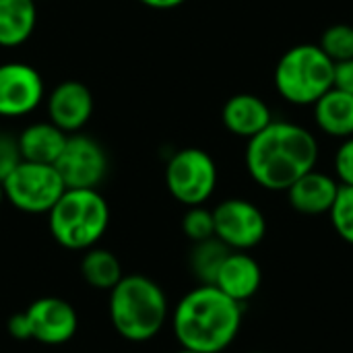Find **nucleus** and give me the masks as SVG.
<instances>
[{
	"instance_id": "obj_26",
	"label": "nucleus",
	"mask_w": 353,
	"mask_h": 353,
	"mask_svg": "<svg viewBox=\"0 0 353 353\" xmlns=\"http://www.w3.org/2000/svg\"><path fill=\"white\" fill-rule=\"evenodd\" d=\"M333 87L345 91L353 95V58L345 62H337L335 64V79H333Z\"/></svg>"
},
{
	"instance_id": "obj_24",
	"label": "nucleus",
	"mask_w": 353,
	"mask_h": 353,
	"mask_svg": "<svg viewBox=\"0 0 353 353\" xmlns=\"http://www.w3.org/2000/svg\"><path fill=\"white\" fill-rule=\"evenodd\" d=\"M23 161L17 137L0 132V182Z\"/></svg>"
},
{
	"instance_id": "obj_22",
	"label": "nucleus",
	"mask_w": 353,
	"mask_h": 353,
	"mask_svg": "<svg viewBox=\"0 0 353 353\" xmlns=\"http://www.w3.org/2000/svg\"><path fill=\"white\" fill-rule=\"evenodd\" d=\"M331 225L337 236L353 246V186H341L329 211Z\"/></svg>"
},
{
	"instance_id": "obj_4",
	"label": "nucleus",
	"mask_w": 353,
	"mask_h": 353,
	"mask_svg": "<svg viewBox=\"0 0 353 353\" xmlns=\"http://www.w3.org/2000/svg\"><path fill=\"white\" fill-rule=\"evenodd\" d=\"M110 225V205L97 188H66L48 213L56 244L85 252L99 244Z\"/></svg>"
},
{
	"instance_id": "obj_17",
	"label": "nucleus",
	"mask_w": 353,
	"mask_h": 353,
	"mask_svg": "<svg viewBox=\"0 0 353 353\" xmlns=\"http://www.w3.org/2000/svg\"><path fill=\"white\" fill-rule=\"evenodd\" d=\"M312 108L314 122L327 137L341 141L353 137V95L331 87Z\"/></svg>"
},
{
	"instance_id": "obj_3",
	"label": "nucleus",
	"mask_w": 353,
	"mask_h": 353,
	"mask_svg": "<svg viewBox=\"0 0 353 353\" xmlns=\"http://www.w3.org/2000/svg\"><path fill=\"white\" fill-rule=\"evenodd\" d=\"M108 314L114 331L130 343L153 341L170 319L163 288L147 275H124L112 290Z\"/></svg>"
},
{
	"instance_id": "obj_6",
	"label": "nucleus",
	"mask_w": 353,
	"mask_h": 353,
	"mask_svg": "<svg viewBox=\"0 0 353 353\" xmlns=\"http://www.w3.org/2000/svg\"><path fill=\"white\" fill-rule=\"evenodd\" d=\"M2 188L4 199L17 211L29 215H48L66 190L54 165L33 161H21L2 180Z\"/></svg>"
},
{
	"instance_id": "obj_9",
	"label": "nucleus",
	"mask_w": 353,
	"mask_h": 353,
	"mask_svg": "<svg viewBox=\"0 0 353 353\" xmlns=\"http://www.w3.org/2000/svg\"><path fill=\"white\" fill-rule=\"evenodd\" d=\"M54 168L66 188H99L108 174V155L95 139L74 132L68 134Z\"/></svg>"
},
{
	"instance_id": "obj_25",
	"label": "nucleus",
	"mask_w": 353,
	"mask_h": 353,
	"mask_svg": "<svg viewBox=\"0 0 353 353\" xmlns=\"http://www.w3.org/2000/svg\"><path fill=\"white\" fill-rule=\"evenodd\" d=\"M335 178L341 186H353V137L343 139L335 153Z\"/></svg>"
},
{
	"instance_id": "obj_13",
	"label": "nucleus",
	"mask_w": 353,
	"mask_h": 353,
	"mask_svg": "<svg viewBox=\"0 0 353 353\" xmlns=\"http://www.w3.org/2000/svg\"><path fill=\"white\" fill-rule=\"evenodd\" d=\"M261 283H263V269L259 261L248 252L232 250L223 261L213 285L221 290L228 298L244 306L248 300H252L259 294Z\"/></svg>"
},
{
	"instance_id": "obj_14",
	"label": "nucleus",
	"mask_w": 353,
	"mask_h": 353,
	"mask_svg": "<svg viewBox=\"0 0 353 353\" xmlns=\"http://www.w3.org/2000/svg\"><path fill=\"white\" fill-rule=\"evenodd\" d=\"M341 184L335 176H329L319 170H310L298 178L285 192L294 211L302 215H329Z\"/></svg>"
},
{
	"instance_id": "obj_10",
	"label": "nucleus",
	"mask_w": 353,
	"mask_h": 353,
	"mask_svg": "<svg viewBox=\"0 0 353 353\" xmlns=\"http://www.w3.org/2000/svg\"><path fill=\"white\" fill-rule=\"evenodd\" d=\"M29 341H37L48 347L68 343L79 331V314L74 306L62 298L46 296L37 298L23 310Z\"/></svg>"
},
{
	"instance_id": "obj_21",
	"label": "nucleus",
	"mask_w": 353,
	"mask_h": 353,
	"mask_svg": "<svg viewBox=\"0 0 353 353\" xmlns=\"http://www.w3.org/2000/svg\"><path fill=\"white\" fill-rule=\"evenodd\" d=\"M321 50L337 64V62H345L353 58V25L347 23H337L331 25L323 31L321 41H319Z\"/></svg>"
},
{
	"instance_id": "obj_7",
	"label": "nucleus",
	"mask_w": 353,
	"mask_h": 353,
	"mask_svg": "<svg viewBox=\"0 0 353 353\" xmlns=\"http://www.w3.org/2000/svg\"><path fill=\"white\" fill-rule=\"evenodd\" d=\"M217 163L199 147L176 151L165 165V186L184 207L205 205L217 188Z\"/></svg>"
},
{
	"instance_id": "obj_23",
	"label": "nucleus",
	"mask_w": 353,
	"mask_h": 353,
	"mask_svg": "<svg viewBox=\"0 0 353 353\" xmlns=\"http://www.w3.org/2000/svg\"><path fill=\"white\" fill-rule=\"evenodd\" d=\"M182 232L184 236L194 244L203 242L209 238H215V221H213V211L207 209L205 205L199 207H188V211L182 217Z\"/></svg>"
},
{
	"instance_id": "obj_18",
	"label": "nucleus",
	"mask_w": 353,
	"mask_h": 353,
	"mask_svg": "<svg viewBox=\"0 0 353 353\" xmlns=\"http://www.w3.org/2000/svg\"><path fill=\"white\" fill-rule=\"evenodd\" d=\"M35 0H0V48H19L35 31Z\"/></svg>"
},
{
	"instance_id": "obj_29",
	"label": "nucleus",
	"mask_w": 353,
	"mask_h": 353,
	"mask_svg": "<svg viewBox=\"0 0 353 353\" xmlns=\"http://www.w3.org/2000/svg\"><path fill=\"white\" fill-rule=\"evenodd\" d=\"M176 353H199V352H192V350H184V347H180Z\"/></svg>"
},
{
	"instance_id": "obj_16",
	"label": "nucleus",
	"mask_w": 353,
	"mask_h": 353,
	"mask_svg": "<svg viewBox=\"0 0 353 353\" xmlns=\"http://www.w3.org/2000/svg\"><path fill=\"white\" fill-rule=\"evenodd\" d=\"M68 134L54 126L50 120L43 122H33L25 126L19 134V149L23 161H33V163H50L54 165L58 155L64 149Z\"/></svg>"
},
{
	"instance_id": "obj_2",
	"label": "nucleus",
	"mask_w": 353,
	"mask_h": 353,
	"mask_svg": "<svg viewBox=\"0 0 353 353\" xmlns=\"http://www.w3.org/2000/svg\"><path fill=\"white\" fill-rule=\"evenodd\" d=\"M242 304L207 283L184 294L170 314L178 345L199 353L225 352L242 329Z\"/></svg>"
},
{
	"instance_id": "obj_5",
	"label": "nucleus",
	"mask_w": 353,
	"mask_h": 353,
	"mask_svg": "<svg viewBox=\"0 0 353 353\" xmlns=\"http://www.w3.org/2000/svg\"><path fill=\"white\" fill-rule=\"evenodd\" d=\"M277 93L294 105H314L335 79V62L319 43H300L290 48L275 66Z\"/></svg>"
},
{
	"instance_id": "obj_12",
	"label": "nucleus",
	"mask_w": 353,
	"mask_h": 353,
	"mask_svg": "<svg viewBox=\"0 0 353 353\" xmlns=\"http://www.w3.org/2000/svg\"><path fill=\"white\" fill-rule=\"evenodd\" d=\"M48 120L66 134L81 132L93 116V95L81 81H62L46 97Z\"/></svg>"
},
{
	"instance_id": "obj_15",
	"label": "nucleus",
	"mask_w": 353,
	"mask_h": 353,
	"mask_svg": "<svg viewBox=\"0 0 353 353\" xmlns=\"http://www.w3.org/2000/svg\"><path fill=\"white\" fill-rule=\"evenodd\" d=\"M223 126L240 139H252L273 122L269 103L254 93L232 95L221 110Z\"/></svg>"
},
{
	"instance_id": "obj_19",
	"label": "nucleus",
	"mask_w": 353,
	"mask_h": 353,
	"mask_svg": "<svg viewBox=\"0 0 353 353\" xmlns=\"http://www.w3.org/2000/svg\"><path fill=\"white\" fill-rule=\"evenodd\" d=\"M81 277L93 290L110 292L124 277V271L120 259L112 250L93 246L85 250L81 259Z\"/></svg>"
},
{
	"instance_id": "obj_1",
	"label": "nucleus",
	"mask_w": 353,
	"mask_h": 353,
	"mask_svg": "<svg viewBox=\"0 0 353 353\" xmlns=\"http://www.w3.org/2000/svg\"><path fill=\"white\" fill-rule=\"evenodd\" d=\"M246 170L265 190L285 192L298 178L314 170L319 161L316 137L285 120H273L246 145Z\"/></svg>"
},
{
	"instance_id": "obj_27",
	"label": "nucleus",
	"mask_w": 353,
	"mask_h": 353,
	"mask_svg": "<svg viewBox=\"0 0 353 353\" xmlns=\"http://www.w3.org/2000/svg\"><path fill=\"white\" fill-rule=\"evenodd\" d=\"M139 2L153 8V10H172V8L182 6L186 0H139Z\"/></svg>"
},
{
	"instance_id": "obj_8",
	"label": "nucleus",
	"mask_w": 353,
	"mask_h": 353,
	"mask_svg": "<svg viewBox=\"0 0 353 353\" xmlns=\"http://www.w3.org/2000/svg\"><path fill=\"white\" fill-rule=\"evenodd\" d=\"M215 238L230 250L248 252L267 236V219L263 211L246 199H225L213 209Z\"/></svg>"
},
{
	"instance_id": "obj_11",
	"label": "nucleus",
	"mask_w": 353,
	"mask_h": 353,
	"mask_svg": "<svg viewBox=\"0 0 353 353\" xmlns=\"http://www.w3.org/2000/svg\"><path fill=\"white\" fill-rule=\"evenodd\" d=\"M46 99L43 79L27 62L0 64V118H25Z\"/></svg>"
},
{
	"instance_id": "obj_28",
	"label": "nucleus",
	"mask_w": 353,
	"mask_h": 353,
	"mask_svg": "<svg viewBox=\"0 0 353 353\" xmlns=\"http://www.w3.org/2000/svg\"><path fill=\"white\" fill-rule=\"evenodd\" d=\"M4 201H6V199H4V188H2V182H0V207H2Z\"/></svg>"
},
{
	"instance_id": "obj_30",
	"label": "nucleus",
	"mask_w": 353,
	"mask_h": 353,
	"mask_svg": "<svg viewBox=\"0 0 353 353\" xmlns=\"http://www.w3.org/2000/svg\"><path fill=\"white\" fill-rule=\"evenodd\" d=\"M250 353H265V352H250Z\"/></svg>"
},
{
	"instance_id": "obj_20",
	"label": "nucleus",
	"mask_w": 353,
	"mask_h": 353,
	"mask_svg": "<svg viewBox=\"0 0 353 353\" xmlns=\"http://www.w3.org/2000/svg\"><path fill=\"white\" fill-rule=\"evenodd\" d=\"M230 252L232 250L217 238L194 242L190 256H188V263H190V271L199 279V283L213 285L215 277H217V273H219V269H221V265Z\"/></svg>"
},
{
	"instance_id": "obj_31",
	"label": "nucleus",
	"mask_w": 353,
	"mask_h": 353,
	"mask_svg": "<svg viewBox=\"0 0 353 353\" xmlns=\"http://www.w3.org/2000/svg\"><path fill=\"white\" fill-rule=\"evenodd\" d=\"M35 2H37V0H35Z\"/></svg>"
}]
</instances>
